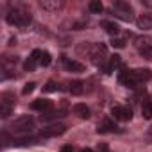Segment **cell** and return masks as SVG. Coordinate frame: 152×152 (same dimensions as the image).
<instances>
[{"label": "cell", "instance_id": "cell-1", "mask_svg": "<svg viewBox=\"0 0 152 152\" xmlns=\"http://www.w3.org/2000/svg\"><path fill=\"white\" fill-rule=\"evenodd\" d=\"M150 79H152V72L148 68H136V70L129 72L125 86L127 88H138L140 84H143V83H147Z\"/></svg>", "mask_w": 152, "mask_h": 152}, {"label": "cell", "instance_id": "cell-2", "mask_svg": "<svg viewBox=\"0 0 152 152\" xmlns=\"http://www.w3.org/2000/svg\"><path fill=\"white\" fill-rule=\"evenodd\" d=\"M32 127H34V120H32L31 115L18 116V118H15L13 124H11V131H13L15 134H20V136H29L31 131H32Z\"/></svg>", "mask_w": 152, "mask_h": 152}, {"label": "cell", "instance_id": "cell-3", "mask_svg": "<svg viewBox=\"0 0 152 152\" xmlns=\"http://www.w3.org/2000/svg\"><path fill=\"white\" fill-rule=\"evenodd\" d=\"M6 22L9 25H15V27H27L32 18L27 11H20V9H11L7 15H6Z\"/></svg>", "mask_w": 152, "mask_h": 152}, {"label": "cell", "instance_id": "cell-4", "mask_svg": "<svg viewBox=\"0 0 152 152\" xmlns=\"http://www.w3.org/2000/svg\"><path fill=\"white\" fill-rule=\"evenodd\" d=\"M113 11L116 13L118 18L125 20V22H131L132 20V7L127 4V2H122V0H116L113 4Z\"/></svg>", "mask_w": 152, "mask_h": 152}, {"label": "cell", "instance_id": "cell-5", "mask_svg": "<svg viewBox=\"0 0 152 152\" xmlns=\"http://www.w3.org/2000/svg\"><path fill=\"white\" fill-rule=\"evenodd\" d=\"M91 61L97 64V66H104L106 64V45H102V43H97V45H93L91 47Z\"/></svg>", "mask_w": 152, "mask_h": 152}, {"label": "cell", "instance_id": "cell-6", "mask_svg": "<svg viewBox=\"0 0 152 152\" xmlns=\"http://www.w3.org/2000/svg\"><path fill=\"white\" fill-rule=\"evenodd\" d=\"M111 115H113L115 120H120V122H129L132 118L131 107H125V106H113L111 107Z\"/></svg>", "mask_w": 152, "mask_h": 152}, {"label": "cell", "instance_id": "cell-7", "mask_svg": "<svg viewBox=\"0 0 152 152\" xmlns=\"http://www.w3.org/2000/svg\"><path fill=\"white\" fill-rule=\"evenodd\" d=\"M66 132V125L63 124H54V125H48L41 131V138H54V136H61Z\"/></svg>", "mask_w": 152, "mask_h": 152}, {"label": "cell", "instance_id": "cell-8", "mask_svg": "<svg viewBox=\"0 0 152 152\" xmlns=\"http://www.w3.org/2000/svg\"><path fill=\"white\" fill-rule=\"evenodd\" d=\"M116 131H120L116 125H115V122L113 120H109V118H104L99 125H97V132L99 134H107V132H116Z\"/></svg>", "mask_w": 152, "mask_h": 152}, {"label": "cell", "instance_id": "cell-9", "mask_svg": "<svg viewBox=\"0 0 152 152\" xmlns=\"http://www.w3.org/2000/svg\"><path fill=\"white\" fill-rule=\"evenodd\" d=\"M63 6L64 4L61 2V0H41V2H39V7L43 11H48V13H54V11L61 9Z\"/></svg>", "mask_w": 152, "mask_h": 152}, {"label": "cell", "instance_id": "cell-10", "mask_svg": "<svg viewBox=\"0 0 152 152\" xmlns=\"http://www.w3.org/2000/svg\"><path fill=\"white\" fill-rule=\"evenodd\" d=\"M136 47H138V50H140V54H141L143 57H150V56H152V45H150L148 39L138 38V39H136Z\"/></svg>", "mask_w": 152, "mask_h": 152}, {"label": "cell", "instance_id": "cell-11", "mask_svg": "<svg viewBox=\"0 0 152 152\" xmlns=\"http://www.w3.org/2000/svg\"><path fill=\"white\" fill-rule=\"evenodd\" d=\"M136 25H138V29H141V31H148V29H152V15H150V13H147V15H140V16L136 18Z\"/></svg>", "mask_w": 152, "mask_h": 152}, {"label": "cell", "instance_id": "cell-12", "mask_svg": "<svg viewBox=\"0 0 152 152\" xmlns=\"http://www.w3.org/2000/svg\"><path fill=\"white\" fill-rule=\"evenodd\" d=\"M72 111H73V115H77V116L83 118V120H88V118L91 116V111H90V107H88L86 104H75Z\"/></svg>", "mask_w": 152, "mask_h": 152}, {"label": "cell", "instance_id": "cell-13", "mask_svg": "<svg viewBox=\"0 0 152 152\" xmlns=\"http://www.w3.org/2000/svg\"><path fill=\"white\" fill-rule=\"evenodd\" d=\"M50 107H52V102H50L48 99H38V100H34V102L31 104V109H34V111H41V113L48 111Z\"/></svg>", "mask_w": 152, "mask_h": 152}, {"label": "cell", "instance_id": "cell-14", "mask_svg": "<svg viewBox=\"0 0 152 152\" xmlns=\"http://www.w3.org/2000/svg\"><path fill=\"white\" fill-rule=\"evenodd\" d=\"M15 147H27V145H34V143H38V138H34V136H18V138H15L13 141H11Z\"/></svg>", "mask_w": 152, "mask_h": 152}, {"label": "cell", "instance_id": "cell-15", "mask_svg": "<svg viewBox=\"0 0 152 152\" xmlns=\"http://www.w3.org/2000/svg\"><path fill=\"white\" fill-rule=\"evenodd\" d=\"M64 68H66L68 72H73V73L84 72V64L79 63V61H73V59H64Z\"/></svg>", "mask_w": 152, "mask_h": 152}, {"label": "cell", "instance_id": "cell-16", "mask_svg": "<svg viewBox=\"0 0 152 152\" xmlns=\"http://www.w3.org/2000/svg\"><path fill=\"white\" fill-rule=\"evenodd\" d=\"M102 27H104V31H106L109 36H113V38H116V34L120 32V27H118L115 22H109V20L102 22Z\"/></svg>", "mask_w": 152, "mask_h": 152}, {"label": "cell", "instance_id": "cell-17", "mask_svg": "<svg viewBox=\"0 0 152 152\" xmlns=\"http://www.w3.org/2000/svg\"><path fill=\"white\" fill-rule=\"evenodd\" d=\"M68 91H70L72 95H83V91H84V83H83V81H72L70 86H68Z\"/></svg>", "mask_w": 152, "mask_h": 152}, {"label": "cell", "instance_id": "cell-18", "mask_svg": "<svg viewBox=\"0 0 152 152\" xmlns=\"http://www.w3.org/2000/svg\"><path fill=\"white\" fill-rule=\"evenodd\" d=\"M66 116L64 111H48V113H43L41 115V120L43 122H48V120H57V118H63Z\"/></svg>", "mask_w": 152, "mask_h": 152}, {"label": "cell", "instance_id": "cell-19", "mask_svg": "<svg viewBox=\"0 0 152 152\" xmlns=\"http://www.w3.org/2000/svg\"><path fill=\"white\" fill-rule=\"evenodd\" d=\"M141 116L145 120H152V102L150 100H147V102L141 104Z\"/></svg>", "mask_w": 152, "mask_h": 152}, {"label": "cell", "instance_id": "cell-20", "mask_svg": "<svg viewBox=\"0 0 152 152\" xmlns=\"http://www.w3.org/2000/svg\"><path fill=\"white\" fill-rule=\"evenodd\" d=\"M13 106L15 104H7V102H0V116L2 118H7L11 113H13Z\"/></svg>", "mask_w": 152, "mask_h": 152}, {"label": "cell", "instance_id": "cell-21", "mask_svg": "<svg viewBox=\"0 0 152 152\" xmlns=\"http://www.w3.org/2000/svg\"><path fill=\"white\" fill-rule=\"evenodd\" d=\"M88 9H90L93 15H100V13L104 11V6H102V2H100V0H93V2H90Z\"/></svg>", "mask_w": 152, "mask_h": 152}, {"label": "cell", "instance_id": "cell-22", "mask_svg": "<svg viewBox=\"0 0 152 152\" xmlns=\"http://www.w3.org/2000/svg\"><path fill=\"white\" fill-rule=\"evenodd\" d=\"M59 90V84L56 83V81H48L45 86H43V91L45 93H54V91H57Z\"/></svg>", "mask_w": 152, "mask_h": 152}, {"label": "cell", "instance_id": "cell-23", "mask_svg": "<svg viewBox=\"0 0 152 152\" xmlns=\"http://www.w3.org/2000/svg\"><path fill=\"white\" fill-rule=\"evenodd\" d=\"M109 43H111L113 48H125V41H124L122 38H113Z\"/></svg>", "mask_w": 152, "mask_h": 152}, {"label": "cell", "instance_id": "cell-24", "mask_svg": "<svg viewBox=\"0 0 152 152\" xmlns=\"http://www.w3.org/2000/svg\"><path fill=\"white\" fill-rule=\"evenodd\" d=\"M50 63H52L50 52H43V56H41V59H39V64H41V66H48Z\"/></svg>", "mask_w": 152, "mask_h": 152}, {"label": "cell", "instance_id": "cell-25", "mask_svg": "<svg viewBox=\"0 0 152 152\" xmlns=\"http://www.w3.org/2000/svg\"><path fill=\"white\" fill-rule=\"evenodd\" d=\"M36 64H38V61H34L32 57H29V59L25 61V64H23V66H25V70H27V72H32V70L36 68Z\"/></svg>", "mask_w": 152, "mask_h": 152}, {"label": "cell", "instance_id": "cell-26", "mask_svg": "<svg viewBox=\"0 0 152 152\" xmlns=\"http://www.w3.org/2000/svg\"><path fill=\"white\" fill-rule=\"evenodd\" d=\"M34 86H36L34 83H27V84L23 86V90H22V93H23V95H29V93H32V91H34Z\"/></svg>", "mask_w": 152, "mask_h": 152}, {"label": "cell", "instance_id": "cell-27", "mask_svg": "<svg viewBox=\"0 0 152 152\" xmlns=\"http://www.w3.org/2000/svg\"><path fill=\"white\" fill-rule=\"evenodd\" d=\"M97 150H99V152H109V147H107L106 143H99V147H97Z\"/></svg>", "mask_w": 152, "mask_h": 152}, {"label": "cell", "instance_id": "cell-28", "mask_svg": "<svg viewBox=\"0 0 152 152\" xmlns=\"http://www.w3.org/2000/svg\"><path fill=\"white\" fill-rule=\"evenodd\" d=\"M61 152H73V148H72V145H64L61 148Z\"/></svg>", "mask_w": 152, "mask_h": 152}, {"label": "cell", "instance_id": "cell-29", "mask_svg": "<svg viewBox=\"0 0 152 152\" xmlns=\"http://www.w3.org/2000/svg\"><path fill=\"white\" fill-rule=\"evenodd\" d=\"M141 4H145V6H152V2H150V0H141Z\"/></svg>", "mask_w": 152, "mask_h": 152}, {"label": "cell", "instance_id": "cell-30", "mask_svg": "<svg viewBox=\"0 0 152 152\" xmlns=\"http://www.w3.org/2000/svg\"><path fill=\"white\" fill-rule=\"evenodd\" d=\"M81 152H93V150H91V148H83Z\"/></svg>", "mask_w": 152, "mask_h": 152}]
</instances>
